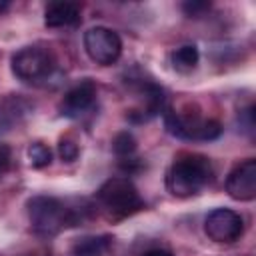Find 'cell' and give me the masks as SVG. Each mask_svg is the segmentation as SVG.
<instances>
[{"label":"cell","mask_w":256,"mask_h":256,"mask_svg":"<svg viewBox=\"0 0 256 256\" xmlns=\"http://www.w3.org/2000/svg\"><path fill=\"white\" fill-rule=\"evenodd\" d=\"M26 210L30 226L42 236H54L68 226H76L80 220L78 210L54 196H32L26 202Z\"/></svg>","instance_id":"cell-2"},{"label":"cell","mask_w":256,"mask_h":256,"mask_svg":"<svg viewBox=\"0 0 256 256\" xmlns=\"http://www.w3.org/2000/svg\"><path fill=\"white\" fill-rule=\"evenodd\" d=\"M214 170L202 154H180L166 172V188L176 198H188L198 194L212 182Z\"/></svg>","instance_id":"cell-1"},{"label":"cell","mask_w":256,"mask_h":256,"mask_svg":"<svg viewBox=\"0 0 256 256\" xmlns=\"http://www.w3.org/2000/svg\"><path fill=\"white\" fill-rule=\"evenodd\" d=\"M28 160L32 168H46L52 162V150L44 142H32L28 146Z\"/></svg>","instance_id":"cell-13"},{"label":"cell","mask_w":256,"mask_h":256,"mask_svg":"<svg viewBox=\"0 0 256 256\" xmlns=\"http://www.w3.org/2000/svg\"><path fill=\"white\" fill-rule=\"evenodd\" d=\"M144 256H174V254L168 252V250H150V252H146Z\"/></svg>","instance_id":"cell-18"},{"label":"cell","mask_w":256,"mask_h":256,"mask_svg":"<svg viewBox=\"0 0 256 256\" xmlns=\"http://www.w3.org/2000/svg\"><path fill=\"white\" fill-rule=\"evenodd\" d=\"M164 124L170 134L184 140H214L222 134V126L218 120H204L196 112L192 114V112L166 110Z\"/></svg>","instance_id":"cell-5"},{"label":"cell","mask_w":256,"mask_h":256,"mask_svg":"<svg viewBox=\"0 0 256 256\" xmlns=\"http://www.w3.org/2000/svg\"><path fill=\"white\" fill-rule=\"evenodd\" d=\"M80 22V4L76 2H52L46 8L44 24L48 28H66Z\"/></svg>","instance_id":"cell-10"},{"label":"cell","mask_w":256,"mask_h":256,"mask_svg":"<svg viewBox=\"0 0 256 256\" xmlns=\"http://www.w3.org/2000/svg\"><path fill=\"white\" fill-rule=\"evenodd\" d=\"M200 60V52L194 44H184L172 52V64L178 72H190L196 68Z\"/></svg>","instance_id":"cell-12"},{"label":"cell","mask_w":256,"mask_h":256,"mask_svg":"<svg viewBox=\"0 0 256 256\" xmlns=\"http://www.w3.org/2000/svg\"><path fill=\"white\" fill-rule=\"evenodd\" d=\"M56 70L54 56L40 46H26L12 56V72L22 82L40 84L48 80Z\"/></svg>","instance_id":"cell-4"},{"label":"cell","mask_w":256,"mask_h":256,"mask_svg":"<svg viewBox=\"0 0 256 256\" xmlns=\"http://www.w3.org/2000/svg\"><path fill=\"white\" fill-rule=\"evenodd\" d=\"M110 240V236H86L72 246V256H104Z\"/></svg>","instance_id":"cell-11"},{"label":"cell","mask_w":256,"mask_h":256,"mask_svg":"<svg viewBox=\"0 0 256 256\" xmlns=\"http://www.w3.org/2000/svg\"><path fill=\"white\" fill-rule=\"evenodd\" d=\"M84 48L86 54L100 66H110L120 58L122 40L120 36L104 26H94L84 34Z\"/></svg>","instance_id":"cell-6"},{"label":"cell","mask_w":256,"mask_h":256,"mask_svg":"<svg viewBox=\"0 0 256 256\" xmlns=\"http://www.w3.org/2000/svg\"><path fill=\"white\" fill-rule=\"evenodd\" d=\"M204 232L210 240L218 244H232L244 232V220L238 212L230 208H216L206 216Z\"/></svg>","instance_id":"cell-7"},{"label":"cell","mask_w":256,"mask_h":256,"mask_svg":"<svg viewBox=\"0 0 256 256\" xmlns=\"http://www.w3.org/2000/svg\"><path fill=\"white\" fill-rule=\"evenodd\" d=\"M226 192L230 198L250 202L256 198V160L248 158L232 168L226 178Z\"/></svg>","instance_id":"cell-8"},{"label":"cell","mask_w":256,"mask_h":256,"mask_svg":"<svg viewBox=\"0 0 256 256\" xmlns=\"http://www.w3.org/2000/svg\"><path fill=\"white\" fill-rule=\"evenodd\" d=\"M112 150H114L116 156H120V158H130V156L134 154V150H136V138H134L128 130L118 132V134L114 136V140H112Z\"/></svg>","instance_id":"cell-14"},{"label":"cell","mask_w":256,"mask_h":256,"mask_svg":"<svg viewBox=\"0 0 256 256\" xmlns=\"http://www.w3.org/2000/svg\"><path fill=\"white\" fill-rule=\"evenodd\" d=\"M6 8H8V2H0V12L6 10Z\"/></svg>","instance_id":"cell-19"},{"label":"cell","mask_w":256,"mask_h":256,"mask_svg":"<svg viewBox=\"0 0 256 256\" xmlns=\"http://www.w3.org/2000/svg\"><path fill=\"white\" fill-rule=\"evenodd\" d=\"M96 202L102 208V212L108 218H126L138 212L144 202L136 190V186L124 178H108L98 190H96Z\"/></svg>","instance_id":"cell-3"},{"label":"cell","mask_w":256,"mask_h":256,"mask_svg":"<svg viewBox=\"0 0 256 256\" xmlns=\"http://www.w3.org/2000/svg\"><path fill=\"white\" fill-rule=\"evenodd\" d=\"M58 154H60V158L64 160V162H74L76 158H78V154H80V150H78V144L76 142H72V140H60V144H58Z\"/></svg>","instance_id":"cell-15"},{"label":"cell","mask_w":256,"mask_h":256,"mask_svg":"<svg viewBox=\"0 0 256 256\" xmlns=\"http://www.w3.org/2000/svg\"><path fill=\"white\" fill-rule=\"evenodd\" d=\"M10 162H12V150H10V146L8 144H0V178L8 172Z\"/></svg>","instance_id":"cell-17"},{"label":"cell","mask_w":256,"mask_h":256,"mask_svg":"<svg viewBox=\"0 0 256 256\" xmlns=\"http://www.w3.org/2000/svg\"><path fill=\"white\" fill-rule=\"evenodd\" d=\"M210 8V4L208 2H184L182 4V10L188 14V16H202L206 10Z\"/></svg>","instance_id":"cell-16"},{"label":"cell","mask_w":256,"mask_h":256,"mask_svg":"<svg viewBox=\"0 0 256 256\" xmlns=\"http://www.w3.org/2000/svg\"><path fill=\"white\" fill-rule=\"evenodd\" d=\"M96 104V86L92 80H84L68 90L60 102V114L66 118H80Z\"/></svg>","instance_id":"cell-9"}]
</instances>
